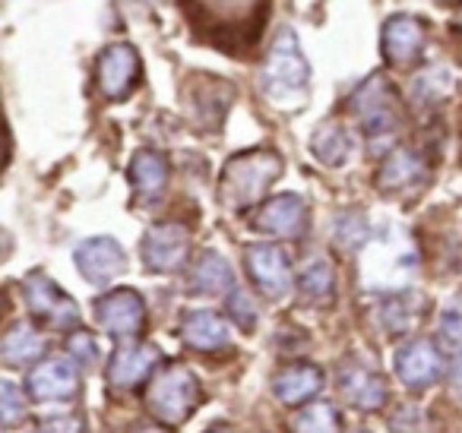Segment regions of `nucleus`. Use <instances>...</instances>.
Returning a JSON list of instances; mask_svg holds the SVG:
<instances>
[{
	"mask_svg": "<svg viewBox=\"0 0 462 433\" xmlns=\"http://www.w3.org/2000/svg\"><path fill=\"white\" fill-rule=\"evenodd\" d=\"M199 41L241 54L257 45L270 0H178Z\"/></svg>",
	"mask_w": 462,
	"mask_h": 433,
	"instance_id": "obj_1",
	"label": "nucleus"
},
{
	"mask_svg": "<svg viewBox=\"0 0 462 433\" xmlns=\"http://www.w3.org/2000/svg\"><path fill=\"white\" fill-rule=\"evenodd\" d=\"M282 168V155L266 146L245 149V152L231 155L222 168V178H218V199L231 212L251 209V206H257L270 193V187L279 180Z\"/></svg>",
	"mask_w": 462,
	"mask_h": 433,
	"instance_id": "obj_2",
	"label": "nucleus"
},
{
	"mask_svg": "<svg viewBox=\"0 0 462 433\" xmlns=\"http://www.w3.org/2000/svg\"><path fill=\"white\" fill-rule=\"evenodd\" d=\"M310 83V67L308 58L301 54L295 29L282 26L273 39L270 51L263 60V73H260V86L263 96L279 108H298L308 98Z\"/></svg>",
	"mask_w": 462,
	"mask_h": 433,
	"instance_id": "obj_3",
	"label": "nucleus"
},
{
	"mask_svg": "<svg viewBox=\"0 0 462 433\" xmlns=\"http://www.w3.org/2000/svg\"><path fill=\"white\" fill-rule=\"evenodd\" d=\"M418 272V250L409 235L399 228H386L380 237L361 247V281L380 294L402 291Z\"/></svg>",
	"mask_w": 462,
	"mask_h": 433,
	"instance_id": "obj_4",
	"label": "nucleus"
},
{
	"mask_svg": "<svg viewBox=\"0 0 462 433\" xmlns=\"http://www.w3.org/2000/svg\"><path fill=\"white\" fill-rule=\"evenodd\" d=\"M203 401L199 380L184 364H165L152 373L146 389V408L159 424H184Z\"/></svg>",
	"mask_w": 462,
	"mask_h": 433,
	"instance_id": "obj_5",
	"label": "nucleus"
},
{
	"mask_svg": "<svg viewBox=\"0 0 462 433\" xmlns=\"http://www.w3.org/2000/svg\"><path fill=\"white\" fill-rule=\"evenodd\" d=\"M348 111L358 117L361 130L371 143H390L399 130V117H402L396 89L380 73L361 79L358 89L348 96Z\"/></svg>",
	"mask_w": 462,
	"mask_h": 433,
	"instance_id": "obj_6",
	"label": "nucleus"
},
{
	"mask_svg": "<svg viewBox=\"0 0 462 433\" xmlns=\"http://www.w3.org/2000/svg\"><path fill=\"white\" fill-rule=\"evenodd\" d=\"M23 298L35 319L58 332L79 329V307L67 291H60L58 281H51L45 272H29L23 279Z\"/></svg>",
	"mask_w": 462,
	"mask_h": 433,
	"instance_id": "obj_7",
	"label": "nucleus"
},
{
	"mask_svg": "<svg viewBox=\"0 0 462 433\" xmlns=\"http://www.w3.org/2000/svg\"><path fill=\"white\" fill-rule=\"evenodd\" d=\"M96 79H98V92L108 102H124L143 79V60L136 54V48L127 45V41H115V45L105 48L98 54Z\"/></svg>",
	"mask_w": 462,
	"mask_h": 433,
	"instance_id": "obj_8",
	"label": "nucleus"
},
{
	"mask_svg": "<svg viewBox=\"0 0 462 433\" xmlns=\"http://www.w3.org/2000/svg\"><path fill=\"white\" fill-rule=\"evenodd\" d=\"M96 319L108 336L134 342L146 329V300L134 288H115L96 300Z\"/></svg>",
	"mask_w": 462,
	"mask_h": 433,
	"instance_id": "obj_9",
	"label": "nucleus"
},
{
	"mask_svg": "<svg viewBox=\"0 0 462 433\" xmlns=\"http://www.w3.org/2000/svg\"><path fill=\"white\" fill-rule=\"evenodd\" d=\"M143 263L149 272L171 275L190 256V231L178 222H159L143 235Z\"/></svg>",
	"mask_w": 462,
	"mask_h": 433,
	"instance_id": "obj_10",
	"label": "nucleus"
},
{
	"mask_svg": "<svg viewBox=\"0 0 462 433\" xmlns=\"http://www.w3.org/2000/svg\"><path fill=\"white\" fill-rule=\"evenodd\" d=\"M424 45H428V26L418 16L396 14L383 23L380 32V51L383 60L396 70H411L421 60Z\"/></svg>",
	"mask_w": 462,
	"mask_h": 433,
	"instance_id": "obj_11",
	"label": "nucleus"
},
{
	"mask_svg": "<svg viewBox=\"0 0 462 433\" xmlns=\"http://www.w3.org/2000/svg\"><path fill=\"white\" fill-rule=\"evenodd\" d=\"M247 275L257 285V291L270 300H285L295 285V275H291V263L285 256L282 247L276 244H254L245 253Z\"/></svg>",
	"mask_w": 462,
	"mask_h": 433,
	"instance_id": "obj_12",
	"label": "nucleus"
},
{
	"mask_svg": "<svg viewBox=\"0 0 462 433\" xmlns=\"http://www.w3.org/2000/svg\"><path fill=\"white\" fill-rule=\"evenodd\" d=\"M73 263H77L79 275L89 285H111L127 272V253L115 237H86L77 250H73Z\"/></svg>",
	"mask_w": 462,
	"mask_h": 433,
	"instance_id": "obj_13",
	"label": "nucleus"
},
{
	"mask_svg": "<svg viewBox=\"0 0 462 433\" xmlns=\"http://www.w3.org/2000/svg\"><path fill=\"white\" fill-rule=\"evenodd\" d=\"M254 228L279 241H298L308 231V203L298 193H279L257 209Z\"/></svg>",
	"mask_w": 462,
	"mask_h": 433,
	"instance_id": "obj_14",
	"label": "nucleus"
},
{
	"mask_svg": "<svg viewBox=\"0 0 462 433\" xmlns=\"http://www.w3.org/2000/svg\"><path fill=\"white\" fill-rule=\"evenodd\" d=\"M396 376L409 389H428L443 376V351L440 345L428 342V338H415L405 342L396 351Z\"/></svg>",
	"mask_w": 462,
	"mask_h": 433,
	"instance_id": "obj_15",
	"label": "nucleus"
},
{
	"mask_svg": "<svg viewBox=\"0 0 462 433\" xmlns=\"http://www.w3.org/2000/svg\"><path fill=\"white\" fill-rule=\"evenodd\" d=\"M26 392L35 401H70L79 392L77 364L67 357H48L26 376Z\"/></svg>",
	"mask_w": 462,
	"mask_h": 433,
	"instance_id": "obj_16",
	"label": "nucleus"
},
{
	"mask_svg": "<svg viewBox=\"0 0 462 433\" xmlns=\"http://www.w3.org/2000/svg\"><path fill=\"white\" fill-rule=\"evenodd\" d=\"M155 364H159V351L152 345H140V342H124L121 348L111 355L108 370H105V380L111 389H136L143 380L155 373Z\"/></svg>",
	"mask_w": 462,
	"mask_h": 433,
	"instance_id": "obj_17",
	"label": "nucleus"
},
{
	"mask_svg": "<svg viewBox=\"0 0 462 433\" xmlns=\"http://www.w3.org/2000/svg\"><path fill=\"white\" fill-rule=\"evenodd\" d=\"M424 174H428L424 155L418 152V149L399 146V149H390L386 159L380 161L374 184H377V190H383V193H405V190H411V187L421 184Z\"/></svg>",
	"mask_w": 462,
	"mask_h": 433,
	"instance_id": "obj_18",
	"label": "nucleus"
},
{
	"mask_svg": "<svg viewBox=\"0 0 462 433\" xmlns=\"http://www.w3.org/2000/svg\"><path fill=\"white\" fill-rule=\"evenodd\" d=\"M130 187L140 203H159L168 190V178H171V165L159 149H140L130 159Z\"/></svg>",
	"mask_w": 462,
	"mask_h": 433,
	"instance_id": "obj_19",
	"label": "nucleus"
},
{
	"mask_svg": "<svg viewBox=\"0 0 462 433\" xmlns=\"http://www.w3.org/2000/svg\"><path fill=\"white\" fill-rule=\"evenodd\" d=\"M339 392L346 395L348 405L358 411H380L390 399V389L380 373H374L365 364H346L339 370Z\"/></svg>",
	"mask_w": 462,
	"mask_h": 433,
	"instance_id": "obj_20",
	"label": "nucleus"
},
{
	"mask_svg": "<svg viewBox=\"0 0 462 433\" xmlns=\"http://www.w3.org/2000/svg\"><path fill=\"white\" fill-rule=\"evenodd\" d=\"M178 336L187 348L212 355L228 345V323L212 310H187L178 326Z\"/></svg>",
	"mask_w": 462,
	"mask_h": 433,
	"instance_id": "obj_21",
	"label": "nucleus"
},
{
	"mask_svg": "<svg viewBox=\"0 0 462 433\" xmlns=\"http://www.w3.org/2000/svg\"><path fill=\"white\" fill-rule=\"evenodd\" d=\"M190 294H228L235 288V272L218 250H203L187 275Z\"/></svg>",
	"mask_w": 462,
	"mask_h": 433,
	"instance_id": "obj_22",
	"label": "nucleus"
},
{
	"mask_svg": "<svg viewBox=\"0 0 462 433\" xmlns=\"http://www.w3.org/2000/svg\"><path fill=\"white\" fill-rule=\"evenodd\" d=\"M323 389V373L314 364H291L273 380V395L282 405H304Z\"/></svg>",
	"mask_w": 462,
	"mask_h": 433,
	"instance_id": "obj_23",
	"label": "nucleus"
},
{
	"mask_svg": "<svg viewBox=\"0 0 462 433\" xmlns=\"http://www.w3.org/2000/svg\"><path fill=\"white\" fill-rule=\"evenodd\" d=\"M421 298H418L415 291H393V294H383V300H380L377 307V323L383 326V332H390V336H405V332H411L418 326V319H421Z\"/></svg>",
	"mask_w": 462,
	"mask_h": 433,
	"instance_id": "obj_24",
	"label": "nucleus"
},
{
	"mask_svg": "<svg viewBox=\"0 0 462 433\" xmlns=\"http://www.w3.org/2000/svg\"><path fill=\"white\" fill-rule=\"evenodd\" d=\"M45 336H42L35 326L29 323H16L7 329L4 336V345H0V361L7 364V367H29L35 364L42 355H45Z\"/></svg>",
	"mask_w": 462,
	"mask_h": 433,
	"instance_id": "obj_25",
	"label": "nucleus"
},
{
	"mask_svg": "<svg viewBox=\"0 0 462 433\" xmlns=\"http://www.w3.org/2000/svg\"><path fill=\"white\" fill-rule=\"evenodd\" d=\"M310 152L320 165L327 168H342L352 155V134L342 124L327 121L310 134Z\"/></svg>",
	"mask_w": 462,
	"mask_h": 433,
	"instance_id": "obj_26",
	"label": "nucleus"
},
{
	"mask_svg": "<svg viewBox=\"0 0 462 433\" xmlns=\"http://www.w3.org/2000/svg\"><path fill=\"white\" fill-rule=\"evenodd\" d=\"M298 291H301L310 304H327V300H333V294H336L333 263L323 260V256L310 260L308 266L301 269V275H298Z\"/></svg>",
	"mask_w": 462,
	"mask_h": 433,
	"instance_id": "obj_27",
	"label": "nucleus"
},
{
	"mask_svg": "<svg viewBox=\"0 0 462 433\" xmlns=\"http://www.w3.org/2000/svg\"><path fill=\"white\" fill-rule=\"evenodd\" d=\"M449 89H453V79L443 67H434V70L421 73V77L411 83V102L418 108H437L440 102H447Z\"/></svg>",
	"mask_w": 462,
	"mask_h": 433,
	"instance_id": "obj_28",
	"label": "nucleus"
},
{
	"mask_svg": "<svg viewBox=\"0 0 462 433\" xmlns=\"http://www.w3.org/2000/svg\"><path fill=\"white\" fill-rule=\"evenodd\" d=\"M295 433H339V411L327 401H314L291 420Z\"/></svg>",
	"mask_w": 462,
	"mask_h": 433,
	"instance_id": "obj_29",
	"label": "nucleus"
},
{
	"mask_svg": "<svg viewBox=\"0 0 462 433\" xmlns=\"http://www.w3.org/2000/svg\"><path fill=\"white\" fill-rule=\"evenodd\" d=\"M437 345L447 355H462V300L447 304L437 319Z\"/></svg>",
	"mask_w": 462,
	"mask_h": 433,
	"instance_id": "obj_30",
	"label": "nucleus"
},
{
	"mask_svg": "<svg viewBox=\"0 0 462 433\" xmlns=\"http://www.w3.org/2000/svg\"><path fill=\"white\" fill-rule=\"evenodd\" d=\"M333 237L342 250H361L371 241V228H367L361 212H346V216H339V222H336Z\"/></svg>",
	"mask_w": 462,
	"mask_h": 433,
	"instance_id": "obj_31",
	"label": "nucleus"
},
{
	"mask_svg": "<svg viewBox=\"0 0 462 433\" xmlns=\"http://www.w3.org/2000/svg\"><path fill=\"white\" fill-rule=\"evenodd\" d=\"M225 310H228L231 323L238 326L241 332L257 329V307H254L251 294L241 291V288H231L228 298H225Z\"/></svg>",
	"mask_w": 462,
	"mask_h": 433,
	"instance_id": "obj_32",
	"label": "nucleus"
},
{
	"mask_svg": "<svg viewBox=\"0 0 462 433\" xmlns=\"http://www.w3.org/2000/svg\"><path fill=\"white\" fill-rule=\"evenodd\" d=\"M0 401H4V427H16L26 418V399L10 380L0 382Z\"/></svg>",
	"mask_w": 462,
	"mask_h": 433,
	"instance_id": "obj_33",
	"label": "nucleus"
},
{
	"mask_svg": "<svg viewBox=\"0 0 462 433\" xmlns=\"http://www.w3.org/2000/svg\"><path fill=\"white\" fill-rule=\"evenodd\" d=\"M42 433H86L83 418L79 414H51V418L39 420Z\"/></svg>",
	"mask_w": 462,
	"mask_h": 433,
	"instance_id": "obj_34",
	"label": "nucleus"
},
{
	"mask_svg": "<svg viewBox=\"0 0 462 433\" xmlns=\"http://www.w3.org/2000/svg\"><path fill=\"white\" fill-rule=\"evenodd\" d=\"M70 355L77 357V364H89L96 361V338L89 332H77L70 338Z\"/></svg>",
	"mask_w": 462,
	"mask_h": 433,
	"instance_id": "obj_35",
	"label": "nucleus"
},
{
	"mask_svg": "<svg viewBox=\"0 0 462 433\" xmlns=\"http://www.w3.org/2000/svg\"><path fill=\"white\" fill-rule=\"evenodd\" d=\"M449 386H453L456 399H462V355H459V357H456L453 370H449Z\"/></svg>",
	"mask_w": 462,
	"mask_h": 433,
	"instance_id": "obj_36",
	"label": "nucleus"
},
{
	"mask_svg": "<svg viewBox=\"0 0 462 433\" xmlns=\"http://www.w3.org/2000/svg\"><path fill=\"white\" fill-rule=\"evenodd\" d=\"M453 29L462 35V0H459V4H456V14H453Z\"/></svg>",
	"mask_w": 462,
	"mask_h": 433,
	"instance_id": "obj_37",
	"label": "nucleus"
},
{
	"mask_svg": "<svg viewBox=\"0 0 462 433\" xmlns=\"http://www.w3.org/2000/svg\"><path fill=\"white\" fill-rule=\"evenodd\" d=\"M206 433H231V430H228V427L218 424V427H212V430H206Z\"/></svg>",
	"mask_w": 462,
	"mask_h": 433,
	"instance_id": "obj_38",
	"label": "nucleus"
},
{
	"mask_svg": "<svg viewBox=\"0 0 462 433\" xmlns=\"http://www.w3.org/2000/svg\"><path fill=\"white\" fill-rule=\"evenodd\" d=\"M355 433H371V430H355Z\"/></svg>",
	"mask_w": 462,
	"mask_h": 433,
	"instance_id": "obj_39",
	"label": "nucleus"
}]
</instances>
